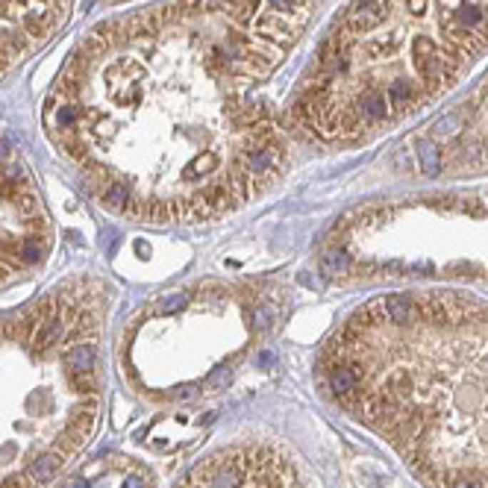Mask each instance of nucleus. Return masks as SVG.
<instances>
[{
  "mask_svg": "<svg viewBox=\"0 0 488 488\" xmlns=\"http://www.w3.org/2000/svg\"><path fill=\"white\" fill-rule=\"evenodd\" d=\"M309 4L159 0L97 24L47 91V138L133 221H209L248 203L285 165L268 80Z\"/></svg>",
  "mask_w": 488,
  "mask_h": 488,
  "instance_id": "1",
  "label": "nucleus"
},
{
  "mask_svg": "<svg viewBox=\"0 0 488 488\" xmlns=\"http://www.w3.org/2000/svg\"><path fill=\"white\" fill-rule=\"evenodd\" d=\"M112 285L68 277L0 315V488H51L103 412Z\"/></svg>",
  "mask_w": 488,
  "mask_h": 488,
  "instance_id": "2",
  "label": "nucleus"
},
{
  "mask_svg": "<svg viewBox=\"0 0 488 488\" xmlns=\"http://www.w3.org/2000/svg\"><path fill=\"white\" fill-rule=\"evenodd\" d=\"M488 47V0H353L306 77L295 121L324 141L395 124Z\"/></svg>",
  "mask_w": 488,
  "mask_h": 488,
  "instance_id": "3",
  "label": "nucleus"
},
{
  "mask_svg": "<svg viewBox=\"0 0 488 488\" xmlns=\"http://www.w3.org/2000/svg\"><path fill=\"white\" fill-rule=\"evenodd\" d=\"M271 324L250 288L200 283L156 298L124 327L118 368L148 403L203 395Z\"/></svg>",
  "mask_w": 488,
  "mask_h": 488,
  "instance_id": "4",
  "label": "nucleus"
},
{
  "mask_svg": "<svg viewBox=\"0 0 488 488\" xmlns=\"http://www.w3.org/2000/svg\"><path fill=\"white\" fill-rule=\"evenodd\" d=\"M54 224L30 168L0 138V288L36 274L51 256Z\"/></svg>",
  "mask_w": 488,
  "mask_h": 488,
  "instance_id": "5",
  "label": "nucleus"
},
{
  "mask_svg": "<svg viewBox=\"0 0 488 488\" xmlns=\"http://www.w3.org/2000/svg\"><path fill=\"white\" fill-rule=\"evenodd\" d=\"M177 488H300V477L274 444L238 442L198 462Z\"/></svg>",
  "mask_w": 488,
  "mask_h": 488,
  "instance_id": "6",
  "label": "nucleus"
},
{
  "mask_svg": "<svg viewBox=\"0 0 488 488\" xmlns=\"http://www.w3.org/2000/svg\"><path fill=\"white\" fill-rule=\"evenodd\" d=\"M71 6L74 0H0V80L59 33Z\"/></svg>",
  "mask_w": 488,
  "mask_h": 488,
  "instance_id": "7",
  "label": "nucleus"
},
{
  "mask_svg": "<svg viewBox=\"0 0 488 488\" xmlns=\"http://www.w3.org/2000/svg\"><path fill=\"white\" fill-rule=\"evenodd\" d=\"M51 488H156V479L144 462L124 453H106L88 459L80 471L59 477Z\"/></svg>",
  "mask_w": 488,
  "mask_h": 488,
  "instance_id": "8",
  "label": "nucleus"
},
{
  "mask_svg": "<svg viewBox=\"0 0 488 488\" xmlns=\"http://www.w3.org/2000/svg\"><path fill=\"white\" fill-rule=\"evenodd\" d=\"M421 162H424V171H427V174H438V151H435V148L424 144V148H421Z\"/></svg>",
  "mask_w": 488,
  "mask_h": 488,
  "instance_id": "9",
  "label": "nucleus"
},
{
  "mask_svg": "<svg viewBox=\"0 0 488 488\" xmlns=\"http://www.w3.org/2000/svg\"><path fill=\"white\" fill-rule=\"evenodd\" d=\"M485 151H488V141H485Z\"/></svg>",
  "mask_w": 488,
  "mask_h": 488,
  "instance_id": "10",
  "label": "nucleus"
}]
</instances>
